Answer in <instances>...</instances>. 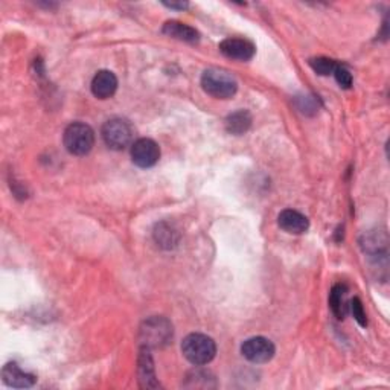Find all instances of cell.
Returning <instances> with one entry per match:
<instances>
[{"label":"cell","mask_w":390,"mask_h":390,"mask_svg":"<svg viewBox=\"0 0 390 390\" xmlns=\"http://www.w3.org/2000/svg\"><path fill=\"white\" fill-rule=\"evenodd\" d=\"M102 139L109 148L120 151L125 150L127 146L133 142L134 128L124 118L109 119L102 127Z\"/></svg>","instance_id":"obj_3"},{"label":"cell","mask_w":390,"mask_h":390,"mask_svg":"<svg viewBox=\"0 0 390 390\" xmlns=\"http://www.w3.org/2000/svg\"><path fill=\"white\" fill-rule=\"evenodd\" d=\"M334 75H335V80H337V83H339L340 88L349 89L352 85V75L344 66H337Z\"/></svg>","instance_id":"obj_19"},{"label":"cell","mask_w":390,"mask_h":390,"mask_svg":"<svg viewBox=\"0 0 390 390\" xmlns=\"http://www.w3.org/2000/svg\"><path fill=\"white\" fill-rule=\"evenodd\" d=\"M165 6L174 8V10H185V8H188V4H165Z\"/></svg>","instance_id":"obj_20"},{"label":"cell","mask_w":390,"mask_h":390,"mask_svg":"<svg viewBox=\"0 0 390 390\" xmlns=\"http://www.w3.org/2000/svg\"><path fill=\"white\" fill-rule=\"evenodd\" d=\"M277 224L282 230L287 233H293V235H300L305 233L309 228V221L303 214L293 211V209H285L277 216Z\"/></svg>","instance_id":"obj_10"},{"label":"cell","mask_w":390,"mask_h":390,"mask_svg":"<svg viewBox=\"0 0 390 390\" xmlns=\"http://www.w3.org/2000/svg\"><path fill=\"white\" fill-rule=\"evenodd\" d=\"M162 32L165 34V36L180 40V41H185V43H197L198 40H200V34H198V31L195 28H193V26H189L186 23L177 22V20H171V22L165 23Z\"/></svg>","instance_id":"obj_12"},{"label":"cell","mask_w":390,"mask_h":390,"mask_svg":"<svg viewBox=\"0 0 390 390\" xmlns=\"http://www.w3.org/2000/svg\"><path fill=\"white\" fill-rule=\"evenodd\" d=\"M203 90L218 99H229L238 90V83L229 72L221 69H207L202 75Z\"/></svg>","instance_id":"obj_2"},{"label":"cell","mask_w":390,"mask_h":390,"mask_svg":"<svg viewBox=\"0 0 390 390\" xmlns=\"http://www.w3.org/2000/svg\"><path fill=\"white\" fill-rule=\"evenodd\" d=\"M139 379L144 387H159V383L155 381L154 375V366H153V357L150 348L142 346L141 355H139Z\"/></svg>","instance_id":"obj_13"},{"label":"cell","mask_w":390,"mask_h":390,"mask_svg":"<svg viewBox=\"0 0 390 390\" xmlns=\"http://www.w3.org/2000/svg\"><path fill=\"white\" fill-rule=\"evenodd\" d=\"M118 90V78L110 71H99L92 80V93L99 99H109Z\"/></svg>","instance_id":"obj_9"},{"label":"cell","mask_w":390,"mask_h":390,"mask_svg":"<svg viewBox=\"0 0 390 390\" xmlns=\"http://www.w3.org/2000/svg\"><path fill=\"white\" fill-rule=\"evenodd\" d=\"M141 340L146 348H163L172 340V325L168 319L154 316L141 326Z\"/></svg>","instance_id":"obj_4"},{"label":"cell","mask_w":390,"mask_h":390,"mask_svg":"<svg viewBox=\"0 0 390 390\" xmlns=\"http://www.w3.org/2000/svg\"><path fill=\"white\" fill-rule=\"evenodd\" d=\"M274 352L276 348L273 342L265 339V337H252L241 346V354L244 355V358L250 363H255V365L268 363L274 357Z\"/></svg>","instance_id":"obj_6"},{"label":"cell","mask_w":390,"mask_h":390,"mask_svg":"<svg viewBox=\"0 0 390 390\" xmlns=\"http://www.w3.org/2000/svg\"><path fill=\"white\" fill-rule=\"evenodd\" d=\"M349 309H351L354 319L357 320V322L361 326H366L368 325V317H366V313H365V308H363V303H361V300L358 298H355V299L351 300Z\"/></svg>","instance_id":"obj_18"},{"label":"cell","mask_w":390,"mask_h":390,"mask_svg":"<svg viewBox=\"0 0 390 390\" xmlns=\"http://www.w3.org/2000/svg\"><path fill=\"white\" fill-rule=\"evenodd\" d=\"M220 50L228 58L238 60V62H249L253 58L256 48L252 41L246 39H226L220 43Z\"/></svg>","instance_id":"obj_8"},{"label":"cell","mask_w":390,"mask_h":390,"mask_svg":"<svg viewBox=\"0 0 390 390\" xmlns=\"http://www.w3.org/2000/svg\"><path fill=\"white\" fill-rule=\"evenodd\" d=\"M132 159L139 168H151L160 159V148L153 139H137L132 145Z\"/></svg>","instance_id":"obj_7"},{"label":"cell","mask_w":390,"mask_h":390,"mask_svg":"<svg viewBox=\"0 0 390 390\" xmlns=\"http://www.w3.org/2000/svg\"><path fill=\"white\" fill-rule=\"evenodd\" d=\"M154 239H155V242H158L160 247L171 249V247L177 246L179 233H177V230L171 226V224L162 223V224H158V226H155Z\"/></svg>","instance_id":"obj_16"},{"label":"cell","mask_w":390,"mask_h":390,"mask_svg":"<svg viewBox=\"0 0 390 390\" xmlns=\"http://www.w3.org/2000/svg\"><path fill=\"white\" fill-rule=\"evenodd\" d=\"M346 294H348V287L344 284H337L333 287L331 294H329V307H331L333 313L337 319H344L348 313L349 305L346 300Z\"/></svg>","instance_id":"obj_14"},{"label":"cell","mask_w":390,"mask_h":390,"mask_svg":"<svg viewBox=\"0 0 390 390\" xmlns=\"http://www.w3.org/2000/svg\"><path fill=\"white\" fill-rule=\"evenodd\" d=\"M63 142L66 150L74 155L89 154L95 145L93 130L83 123H74L66 128Z\"/></svg>","instance_id":"obj_5"},{"label":"cell","mask_w":390,"mask_h":390,"mask_svg":"<svg viewBox=\"0 0 390 390\" xmlns=\"http://www.w3.org/2000/svg\"><path fill=\"white\" fill-rule=\"evenodd\" d=\"M309 66L313 67V71L317 72L319 75H331L334 74L335 71V62L331 58H326V57H317V58H313V60H309Z\"/></svg>","instance_id":"obj_17"},{"label":"cell","mask_w":390,"mask_h":390,"mask_svg":"<svg viewBox=\"0 0 390 390\" xmlns=\"http://www.w3.org/2000/svg\"><path fill=\"white\" fill-rule=\"evenodd\" d=\"M181 352L189 363L195 366H203L214 360L216 344L209 335L189 334L181 343Z\"/></svg>","instance_id":"obj_1"},{"label":"cell","mask_w":390,"mask_h":390,"mask_svg":"<svg viewBox=\"0 0 390 390\" xmlns=\"http://www.w3.org/2000/svg\"><path fill=\"white\" fill-rule=\"evenodd\" d=\"M250 125H252V115L247 110H238L235 113H232L226 119V130L230 134L241 136L249 132Z\"/></svg>","instance_id":"obj_15"},{"label":"cell","mask_w":390,"mask_h":390,"mask_svg":"<svg viewBox=\"0 0 390 390\" xmlns=\"http://www.w3.org/2000/svg\"><path fill=\"white\" fill-rule=\"evenodd\" d=\"M2 377L6 386L15 389H28L36 384L37 378L28 372H23L15 363H8L2 369Z\"/></svg>","instance_id":"obj_11"}]
</instances>
